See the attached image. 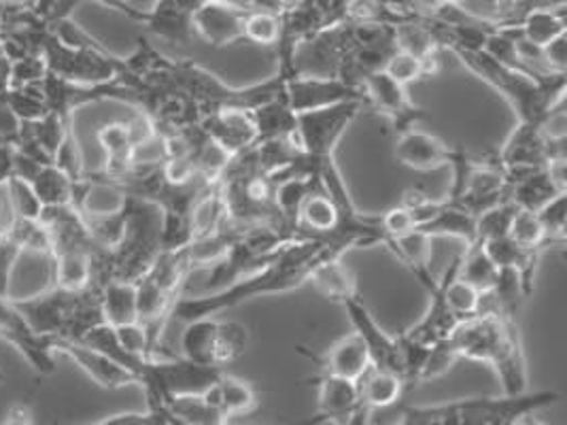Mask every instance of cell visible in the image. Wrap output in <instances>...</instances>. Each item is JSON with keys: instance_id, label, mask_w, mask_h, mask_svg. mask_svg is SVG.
Wrapping results in <instances>:
<instances>
[{"instance_id": "1", "label": "cell", "mask_w": 567, "mask_h": 425, "mask_svg": "<svg viewBox=\"0 0 567 425\" xmlns=\"http://www.w3.org/2000/svg\"><path fill=\"white\" fill-rule=\"evenodd\" d=\"M323 258H338V256H334L319 240H291L281 247L279 256L272 262L236 279L230 286L221 290H213L205 296H192V298L181 296L175 302L173 318L181 319L185 323L192 319L215 318L224 311L236 309L238 304L256 296L291 292L309 281L312 268Z\"/></svg>"}, {"instance_id": "2", "label": "cell", "mask_w": 567, "mask_h": 425, "mask_svg": "<svg viewBox=\"0 0 567 425\" xmlns=\"http://www.w3.org/2000/svg\"><path fill=\"white\" fill-rule=\"evenodd\" d=\"M561 400L559 392H525L516 396H481L436 406L404 402V425H515Z\"/></svg>"}, {"instance_id": "3", "label": "cell", "mask_w": 567, "mask_h": 425, "mask_svg": "<svg viewBox=\"0 0 567 425\" xmlns=\"http://www.w3.org/2000/svg\"><path fill=\"white\" fill-rule=\"evenodd\" d=\"M173 80L179 90L200 105L203 115L207 111L228 108V106L254 111L256 106L285 96V77L279 73L272 75L270 80L259 81L247 87H234L219 80L215 73L198 66L196 62L175 60Z\"/></svg>"}, {"instance_id": "4", "label": "cell", "mask_w": 567, "mask_h": 425, "mask_svg": "<svg viewBox=\"0 0 567 425\" xmlns=\"http://www.w3.org/2000/svg\"><path fill=\"white\" fill-rule=\"evenodd\" d=\"M162 251V209L143 198L128 196L126 230L122 240L109 249L113 279L136 281L154 265Z\"/></svg>"}, {"instance_id": "5", "label": "cell", "mask_w": 567, "mask_h": 425, "mask_svg": "<svg viewBox=\"0 0 567 425\" xmlns=\"http://www.w3.org/2000/svg\"><path fill=\"white\" fill-rule=\"evenodd\" d=\"M363 101H347L340 105L321 106L298 113V145L310 158L334 156L340 138L353 120L365 108Z\"/></svg>"}, {"instance_id": "6", "label": "cell", "mask_w": 567, "mask_h": 425, "mask_svg": "<svg viewBox=\"0 0 567 425\" xmlns=\"http://www.w3.org/2000/svg\"><path fill=\"white\" fill-rule=\"evenodd\" d=\"M361 87L365 92L368 106L379 111L389 122L395 134L404 133L409 128L423 122L427 115L421 106L414 105L406 94V85L391 80L385 71L370 73L361 80Z\"/></svg>"}, {"instance_id": "7", "label": "cell", "mask_w": 567, "mask_h": 425, "mask_svg": "<svg viewBox=\"0 0 567 425\" xmlns=\"http://www.w3.org/2000/svg\"><path fill=\"white\" fill-rule=\"evenodd\" d=\"M285 96L296 113L340 105L347 101H363L368 105L365 92L360 83H351L342 77L296 75L285 81Z\"/></svg>"}, {"instance_id": "8", "label": "cell", "mask_w": 567, "mask_h": 425, "mask_svg": "<svg viewBox=\"0 0 567 425\" xmlns=\"http://www.w3.org/2000/svg\"><path fill=\"white\" fill-rule=\"evenodd\" d=\"M351 319L353 330L361 336V341L368 346L370 362L379 371L395 372L402 376V353L395 336H389L388 332L372 318L370 309L361 300L360 292L344 298L340 302ZM404 379V376H402Z\"/></svg>"}, {"instance_id": "9", "label": "cell", "mask_w": 567, "mask_h": 425, "mask_svg": "<svg viewBox=\"0 0 567 425\" xmlns=\"http://www.w3.org/2000/svg\"><path fill=\"white\" fill-rule=\"evenodd\" d=\"M504 319L497 315H470L460 319V323L449 334V341L460 360L487 362L495 357L504 341Z\"/></svg>"}, {"instance_id": "10", "label": "cell", "mask_w": 567, "mask_h": 425, "mask_svg": "<svg viewBox=\"0 0 567 425\" xmlns=\"http://www.w3.org/2000/svg\"><path fill=\"white\" fill-rule=\"evenodd\" d=\"M75 298L78 292H69L53 286L37 296L20 298V300L11 298V300L34 332L48 334V336H64Z\"/></svg>"}, {"instance_id": "11", "label": "cell", "mask_w": 567, "mask_h": 425, "mask_svg": "<svg viewBox=\"0 0 567 425\" xmlns=\"http://www.w3.org/2000/svg\"><path fill=\"white\" fill-rule=\"evenodd\" d=\"M53 349H55V353L69 355L81 371L104 390H120V387L134 385V383L138 385V379L132 372L120 366L117 362H113L111 357H106L99 349L85 345L83 341L53 336Z\"/></svg>"}, {"instance_id": "12", "label": "cell", "mask_w": 567, "mask_h": 425, "mask_svg": "<svg viewBox=\"0 0 567 425\" xmlns=\"http://www.w3.org/2000/svg\"><path fill=\"white\" fill-rule=\"evenodd\" d=\"M254 9H243L226 2L205 0L194 13V30L200 34L208 45L213 48H226L236 41L245 39V20L247 13Z\"/></svg>"}, {"instance_id": "13", "label": "cell", "mask_w": 567, "mask_h": 425, "mask_svg": "<svg viewBox=\"0 0 567 425\" xmlns=\"http://www.w3.org/2000/svg\"><path fill=\"white\" fill-rule=\"evenodd\" d=\"M200 126L230 156L249 149L258 141L254 113L249 108L228 106V108L207 111L200 120Z\"/></svg>"}, {"instance_id": "14", "label": "cell", "mask_w": 567, "mask_h": 425, "mask_svg": "<svg viewBox=\"0 0 567 425\" xmlns=\"http://www.w3.org/2000/svg\"><path fill=\"white\" fill-rule=\"evenodd\" d=\"M504 325H506L504 341L497 349L495 357L491 360V366L497 374L502 394L516 396V394L529 392L527 357H525V349H523V334H520L518 319H504Z\"/></svg>"}, {"instance_id": "15", "label": "cell", "mask_w": 567, "mask_h": 425, "mask_svg": "<svg viewBox=\"0 0 567 425\" xmlns=\"http://www.w3.org/2000/svg\"><path fill=\"white\" fill-rule=\"evenodd\" d=\"M319 394V413L312 424H349V417L360 406L358 381L321 372L315 379Z\"/></svg>"}, {"instance_id": "16", "label": "cell", "mask_w": 567, "mask_h": 425, "mask_svg": "<svg viewBox=\"0 0 567 425\" xmlns=\"http://www.w3.org/2000/svg\"><path fill=\"white\" fill-rule=\"evenodd\" d=\"M393 152H395V158L409 168L436 170L440 166L451 164L457 149H451L444 141H440L439 136L419 131L413 126L398 134Z\"/></svg>"}, {"instance_id": "17", "label": "cell", "mask_w": 567, "mask_h": 425, "mask_svg": "<svg viewBox=\"0 0 567 425\" xmlns=\"http://www.w3.org/2000/svg\"><path fill=\"white\" fill-rule=\"evenodd\" d=\"M506 179L511 187V200L518 209L527 211H540L546 203H550L557 194L567 191L557 187L550 179L546 166L538 168H508Z\"/></svg>"}, {"instance_id": "18", "label": "cell", "mask_w": 567, "mask_h": 425, "mask_svg": "<svg viewBox=\"0 0 567 425\" xmlns=\"http://www.w3.org/2000/svg\"><path fill=\"white\" fill-rule=\"evenodd\" d=\"M497 162L504 166V170L546 166V138L542 136L538 124L518 122L499 149Z\"/></svg>"}, {"instance_id": "19", "label": "cell", "mask_w": 567, "mask_h": 425, "mask_svg": "<svg viewBox=\"0 0 567 425\" xmlns=\"http://www.w3.org/2000/svg\"><path fill=\"white\" fill-rule=\"evenodd\" d=\"M310 182H312L310 194L300 209L298 237L321 240L338 226L340 211H338L334 200L326 194V189L319 186V182L315 177H310Z\"/></svg>"}, {"instance_id": "20", "label": "cell", "mask_w": 567, "mask_h": 425, "mask_svg": "<svg viewBox=\"0 0 567 425\" xmlns=\"http://www.w3.org/2000/svg\"><path fill=\"white\" fill-rule=\"evenodd\" d=\"M143 27H147L157 39L171 43H189L192 34L196 32L192 13L181 9L175 0H154Z\"/></svg>"}, {"instance_id": "21", "label": "cell", "mask_w": 567, "mask_h": 425, "mask_svg": "<svg viewBox=\"0 0 567 425\" xmlns=\"http://www.w3.org/2000/svg\"><path fill=\"white\" fill-rule=\"evenodd\" d=\"M317 362L321 366V372H330L336 376H344V379H353V381H358L361 374L372 366L368 346L361 341L358 332L340 339L328 351V355L323 360H317Z\"/></svg>"}, {"instance_id": "22", "label": "cell", "mask_w": 567, "mask_h": 425, "mask_svg": "<svg viewBox=\"0 0 567 425\" xmlns=\"http://www.w3.org/2000/svg\"><path fill=\"white\" fill-rule=\"evenodd\" d=\"M360 398L368 408H381L391 406L406 396V381L395 372L379 371L370 366L368 371L358 379Z\"/></svg>"}, {"instance_id": "23", "label": "cell", "mask_w": 567, "mask_h": 425, "mask_svg": "<svg viewBox=\"0 0 567 425\" xmlns=\"http://www.w3.org/2000/svg\"><path fill=\"white\" fill-rule=\"evenodd\" d=\"M251 113H254V122H256V131H258V141L296 138L298 113L287 103V96L256 106Z\"/></svg>"}, {"instance_id": "24", "label": "cell", "mask_w": 567, "mask_h": 425, "mask_svg": "<svg viewBox=\"0 0 567 425\" xmlns=\"http://www.w3.org/2000/svg\"><path fill=\"white\" fill-rule=\"evenodd\" d=\"M217 325L215 318H200L187 321L181 336V355L208 366L217 364Z\"/></svg>"}, {"instance_id": "25", "label": "cell", "mask_w": 567, "mask_h": 425, "mask_svg": "<svg viewBox=\"0 0 567 425\" xmlns=\"http://www.w3.org/2000/svg\"><path fill=\"white\" fill-rule=\"evenodd\" d=\"M309 281L326 298L336 300V302H342L344 298L360 292L353 270L349 266L342 265L340 258H323L319 265L312 268Z\"/></svg>"}, {"instance_id": "26", "label": "cell", "mask_w": 567, "mask_h": 425, "mask_svg": "<svg viewBox=\"0 0 567 425\" xmlns=\"http://www.w3.org/2000/svg\"><path fill=\"white\" fill-rule=\"evenodd\" d=\"M444 207L436 212L427 224L419 226L425 235L434 237H455L464 240L465 245L476 242V217L472 212L464 211L453 200L444 198Z\"/></svg>"}, {"instance_id": "27", "label": "cell", "mask_w": 567, "mask_h": 425, "mask_svg": "<svg viewBox=\"0 0 567 425\" xmlns=\"http://www.w3.org/2000/svg\"><path fill=\"white\" fill-rule=\"evenodd\" d=\"M92 256L94 251L71 249L50 256L53 262V286L79 292L92 283Z\"/></svg>"}, {"instance_id": "28", "label": "cell", "mask_w": 567, "mask_h": 425, "mask_svg": "<svg viewBox=\"0 0 567 425\" xmlns=\"http://www.w3.org/2000/svg\"><path fill=\"white\" fill-rule=\"evenodd\" d=\"M101 304H103L104 321L111 325L136 321L138 319L136 283L111 279L101 288Z\"/></svg>"}, {"instance_id": "29", "label": "cell", "mask_w": 567, "mask_h": 425, "mask_svg": "<svg viewBox=\"0 0 567 425\" xmlns=\"http://www.w3.org/2000/svg\"><path fill=\"white\" fill-rule=\"evenodd\" d=\"M81 341H83L85 345L99 349L106 357H111L113 362H117L120 366H124L126 371L132 372L136 379H141V374H143L147 362H150V360H145V357L132 355L130 351H126V349L122 346V343H120L117 334H115V328H113L111 323H106V321L101 323V325H96V328H92Z\"/></svg>"}, {"instance_id": "30", "label": "cell", "mask_w": 567, "mask_h": 425, "mask_svg": "<svg viewBox=\"0 0 567 425\" xmlns=\"http://www.w3.org/2000/svg\"><path fill=\"white\" fill-rule=\"evenodd\" d=\"M518 28H520V32H523V37L527 41L544 48L546 43H550L559 34H566V7H559V9H532V11H527L520 18Z\"/></svg>"}, {"instance_id": "31", "label": "cell", "mask_w": 567, "mask_h": 425, "mask_svg": "<svg viewBox=\"0 0 567 425\" xmlns=\"http://www.w3.org/2000/svg\"><path fill=\"white\" fill-rule=\"evenodd\" d=\"M395 45L400 52L411 53L414 58H425L440 48L430 30L427 18L423 15H411L409 20L393 27Z\"/></svg>"}, {"instance_id": "32", "label": "cell", "mask_w": 567, "mask_h": 425, "mask_svg": "<svg viewBox=\"0 0 567 425\" xmlns=\"http://www.w3.org/2000/svg\"><path fill=\"white\" fill-rule=\"evenodd\" d=\"M497 270L499 268L493 265L483 240L465 245L464 260L460 268V279H464L465 283H470L478 292L491 290L497 279Z\"/></svg>"}, {"instance_id": "33", "label": "cell", "mask_w": 567, "mask_h": 425, "mask_svg": "<svg viewBox=\"0 0 567 425\" xmlns=\"http://www.w3.org/2000/svg\"><path fill=\"white\" fill-rule=\"evenodd\" d=\"M217 390L221 400V411L228 419L234 415H247L258 406L256 387L243 379H236L224 372L221 379L217 381Z\"/></svg>"}, {"instance_id": "34", "label": "cell", "mask_w": 567, "mask_h": 425, "mask_svg": "<svg viewBox=\"0 0 567 425\" xmlns=\"http://www.w3.org/2000/svg\"><path fill=\"white\" fill-rule=\"evenodd\" d=\"M389 249L393 251V256L406 266L409 270L419 268V266H430L432 260V237L425 235L423 230L414 228L406 235L393 237L385 240Z\"/></svg>"}, {"instance_id": "35", "label": "cell", "mask_w": 567, "mask_h": 425, "mask_svg": "<svg viewBox=\"0 0 567 425\" xmlns=\"http://www.w3.org/2000/svg\"><path fill=\"white\" fill-rule=\"evenodd\" d=\"M168 406L179 425H221L228 422V417L203 396H177L168 402Z\"/></svg>"}, {"instance_id": "36", "label": "cell", "mask_w": 567, "mask_h": 425, "mask_svg": "<svg viewBox=\"0 0 567 425\" xmlns=\"http://www.w3.org/2000/svg\"><path fill=\"white\" fill-rule=\"evenodd\" d=\"M37 196L45 205H71L73 194V182L53 164H45L37 177L30 182Z\"/></svg>"}, {"instance_id": "37", "label": "cell", "mask_w": 567, "mask_h": 425, "mask_svg": "<svg viewBox=\"0 0 567 425\" xmlns=\"http://www.w3.org/2000/svg\"><path fill=\"white\" fill-rule=\"evenodd\" d=\"M41 83L24 85V87H7V92L2 94V101L22 122H34L50 113Z\"/></svg>"}, {"instance_id": "38", "label": "cell", "mask_w": 567, "mask_h": 425, "mask_svg": "<svg viewBox=\"0 0 567 425\" xmlns=\"http://www.w3.org/2000/svg\"><path fill=\"white\" fill-rule=\"evenodd\" d=\"M251 341L249 328L240 321H219L217 325V364L224 369L238 360Z\"/></svg>"}, {"instance_id": "39", "label": "cell", "mask_w": 567, "mask_h": 425, "mask_svg": "<svg viewBox=\"0 0 567 425\" xmlns=\"http://www.w3.org/2000/svg\"><path fill=\"white\" fill-rule=\"evenodd\" d=\"M516 211H518V207L508 198V200L491 207L487 211L481 212L476 217V239L485 242V240L508 237Z\"/></svg>"}, {"instance_id": "40", "label": "cell", "mask_w": 567, "mask_h": 425, "mask_svg": "<svg viewBox=\"0 0 567 425\" xmlns=\"http://www.w3.org/2000/svg\"><path fill=\"white\" fill-rule=\"evenodd\" d=\"M546 245L548 247H564L567 230V191L557 194L550 203H546L538 211Z\"/></svg>"}, {"instance_id": "41", "label": "cell", "mask_w": 567, "mask_h": 425, "mask_svg": "<svg viewBox=\"0 0 567 425\" xmlns=\"http://www.w3.org/2000/svg\"><path fill=\"white\" fill-rule=\"evenodd\" d=\"M52 164L58 166L71 182H79L87 175L85 164H83V154H81V147H79L78 134H75L73 126L66 131L62 143L53 152Z\"/></svg>"}, {"instance_id": "42", "label": "cell", "mask_w": 567, "mask_h": 425, "mask_svg": "<svg viewBox=\"0 0 567 425\" xmlns=\"http://www.w3.org/2000/svg\"><path fill=\"white\" fill-rule=\"evenodd\" d=\"M48 73H50V69L45 64V58L41 53H28V55L11 60L7 83H9V87L37 85L48 77Z\"/></svg>"}, {"instance_id": "43", "label": "cell", "mask_w": 567, "mask_h": 425, "mask_svg": "<svg viewBox=\"0 0 567 425\" xmlns=\"http://www.w3.org/2000/svg\"><path fill=\"white\" fill-rule=\"evenodd\" d=\"M281 32V18L279 13L254 9L247 13L245 20V39L259 43V45H275Z\"/></svg>"}, {"instance_id": "44", "label": "cell", "mask_w": 567, "mask_h": 425, "mask_svg": "<svg viewBox=\"0 0 567 425\" xmlns=\"http://www.w3.org/2000/svg\"><path fill=\"white\" fill-rule=\"evenodd\" d=\"M7 189H9V198L11 205L16 209V215L22 219H39V215L43 211V203L37 196L34 187L27 179L11 175L7 179Z\"/></svg>"}, {"instance_id": "45", "label": "cell", "mask_w": 567, "mask_h": 425, "mask_svg": "<svg viewBox=\"0 0 567 425\" xmlns=\"http://www.w3.org/2000/svg\"><path fill=\"white\" fill-rule=\"evenodd\" d=\"M511 239L516 240L523 247H542L546 251V235L542 228L538 212L527 211V209H518L508 232Z\"/></svg>"}, {"instance_id": "46", "label": "cell", "mask_w": 567, "mask_h": 425, "mask_svg": "<svg viewBox=\"0 0 567 425\" xmlns=\"http://www.w3.org/2000/svg\"><path fill=\"white\" fill-rule=\"evenodd\" d=\"M457 353L451 345L449 336L446 339H439L436 343H432L427 349V357L423 362V369H421V383L423 381H430V379H436L442 376L444 372L451 371V366L457 362Z\"/></svg>"}, {"instance_id": "47", "label": "cell", "mask_w": 567, "mask_h": 425, "mask_svg": "<svg viewBox=\"0 0 567 425\" xmlns=\"http://www.w3.org/2000/svg\"><path fill=\"white\" fill-rule=\"evenodd\" d=\"M115 328V334L120 339L122 346L130 351L132 355H138V357H145V360H152V351H150V339H147V332H145V325L136 319V321H130V323H122V325H113Z\"/></svg>"}, {"instance_id": "48", "label": "cell", "mask_w": 567, "mask_h": 425, "mask_svg": "<svg viewBox=\"0 0 567 425\" xmlns=\"http://www.w3.org/2000/svg\"><path fill=\"white\" fill-rule=\"evenodd\" d=\"M385 73L391 80H395L402 85H409L411 81L423 77L421 60L414 58L411 53L400 52V50L389 58V62L385 64Z\"/></svg>"}, {"instance_id": "49", "label": "cell", "mask_w": 567, "mask_h": 425, "mask_svg": "<svg viewBox=\"0 0 567 425\" xmlns=\"http://www.w3.org/2000/svg\"><path fill=\"white\" fill-rule=\"evenodd\" d=\"M22 256V247L9 237L0 239V298H9L11 274Z\"/></svg>"}, {"instance_id": "50", "label": "cell", "mask_w": 567, "mask_h": 425, "mask_svg": "<svg viewBox=\"0 0 567 425\" xmlns=\"http://www.w3.org/2000/svg\"><path fill=\"white\" fill-rule=\"evenodd\" d=\"M381 226H383L388 239L406 235V232H411V230L416 228L413 215H411V211H409L406 207H402V205L391 207L388 212H383V215H381Z\"/></svg>"}, {"instance_id": "51", "label": "cell", "mask_w": 567, "mask_h": 425, "mask_svg": "<svg viewBox=\"0 0 567 425\" xmlns=\"http://www.w3.org/2000/svg\"><path fill=\"white\" fill-rule=\"evenodd\" d=\"M22 134V120L0 99V143L16 145Z\"/></svg>"}, {"instance_id": "52", "label": "cell", "mask_w": 567, "mask_h": 425, "mask_svg": "<svg viewBox=\"0 0 567 425\" xmlns=\"http://www.w3.org/2000/svg\"><path fill=\"white\" fill-rule=\"evenodd\" d=\"M544 58L553 71L567 73V32L544 45Z\"/></svg>"}, {"instance_id": "53", "label": "cell", "mask_w": 567, "mask_h": 425, "mask_svg": "<svg viewBox=\"0 0 567 425\" xmlns=\"http://www.w3.org/2000/svg\"><path fill=\"white\" fill-rule=\"evenodd\" d=\"M96 425H159L154 413L145 411V413H117V415H109L106 419L96 422Z\"/></svg>"}, {"instance_id": "54", "label": "cell", "mask_w": 567, "mask_h": 425, "mask_svg": "<svg viewBox=\"0 0 567 425\" xmlns=\"http://www.w3.org/2000/svg\"><path fill=\"white\" fill-rule=\"evenodd\" d=\"M96 2H101L106 9H113V11L122 13V15H126L128 20L136 22V24H145L147 22V11L138 9L130 0H96Z\"/></svg>"}, {"instance_id": "55", "label": "cell", "mask_w": 567, "mask_h": 425, "mask_svg": "<svg viewBox=\"0 0 567 425\" xmlns=\"http://www.w3.org/2000/svg\"><path fill=\"white\" fill-rule=\"evenodd\" d=\"M2 424H34V413H32V404H30V400H20V402H16V404L9 408V413H7V417H4V422H2Z\"/></svg>"}, {"instance_id": "56", "label": "cell", "mask_w": 567, "mask_h": 425, "mask_svg": "<svg viewBox=\"0 0 567 425\" xmlns=\"http://www.w3.org/2000/svg\"><path fill=\"white\" fill-rule=\"evenodd\" d=\"M13 154L16 147L0 143V184H4L13 175Z\"/></svg>"}, {"instance_id": "57", "label": "cell", "mask_w": 567, "mask_h": 425, "mask_svg": "<svg viewBox=\"0 0 567 425\" xmlns=\"http://www.w3.org/2000/svg\"><path fill=\"white\" fill-rule=\"evenodd\" d=\"M444 0H413V11L423 18H436Z\"/></svg>"}, {"instance_id": "58", "label": "cell", "mask_w": 567, "mask_h": 425, "mask_svg": "<svg viewBox=\"0 0 567 425\" xmlns=\"http://www.w3.org/2000/svg\"><path fill=\"white\" fill-rule=\"evenodd\" d=\"M215 2H226V4L243 7V9H256V7H254V0H215Z\"/></svg>"}, {"instance_id": "59", "label": "cell", "mask_w": 567, "mask_h": 425, "mask_svg": "<svg viewBox=\"0 0 567 425\" xmlns=\"http://www.w3.org/2000/svg\"><path fill=\"white\" fill-rule=\"evenodd\" d=\"M444 2H446V4H465L467 0H444Z\"/></svg>"}, {"instance_id": "60", "label": "cell", "mask_w": 567, "mask_h": 425, "mask_svg": "<svg viewBox=\"0 0 567 425\" xmlns=\"http://www.w3.org/2000/svg\"><path fill=\"white\" fill-rule=\"evenodd\" d=\"M340 2H342V4H347V7H351V4H353V2H358V0H340Z\"/></svg>"}, {"instance_id": "61", "label": "cell", "mask_w": 567, "mask_h": 425, "mask_svg": "<svg viewBox=\"0 0 567 425\" xmlns=\"http://www.w3.org/2000/svg\"><path fill=\"white\" fill-rule=\"evenodd\" d=\"M7 381V376H4V372L0 371V385Z\"/></svg>"}]
</instances>
